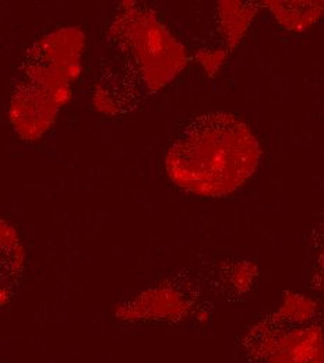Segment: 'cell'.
Returning a JSON list of instances; mask_svg holds the SVG:
<instances>
[{"instance_id":"1","label":"cell","mask_w":324,"mask_h":363,"mask_svg":"<svg viewBox=\"0 0 324 363\" xmlns=\"http://www.w3.org/2000/svg\"><path fill=\"white\" fill-rule=\"evenodd\" d=\"M260 145L249 128L228 113H207L179 135L167 157L174 182L187 191L220 197L255 172Z\"/></svg>"},{"instance_id":"2","label":"cell","mask_w":324,"mask_h":363,"mask_svg":"<svg viewBox=\"0 0 324 363\" xmlns=\"http://www.w3.org/2000/svg\"><path fill=\"white\" fill-rule=\"evenodd\" d=\"M23 266V252L14 233L0 229V305L14 289Z\"/></svg>"}]
</instances>
